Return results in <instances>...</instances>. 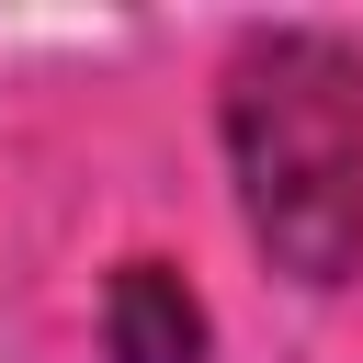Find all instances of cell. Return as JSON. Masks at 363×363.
<instances>
[{
	"label": "cell",
	"instance_id": "obj_1",
	"mask_svg": "<svg viewBox=\"0 0 363 363\" xmlns=\"http://www.w3.org/2000/svg\"><path fill=\"white\" fill-rule=\"evenodd\" d=\"M227 170L295 284L363 272V57L340 34H250L227 57Z\"/></svg>",
	"mask_w": 363,
	"mask_h": 363
},
{
	"label": "cell",
	"instance_id": "obj_2",
	"mask_svg": "<svg viewBox=\"0 0 363 363\" xmlns=\"http://www.w3.org/2000/svg\"><path fill=\"white\" fill-rule=\"evenodd\" d=\"M102 340H113V363H204V306L170 261H125L102 295Z\"/></svg>",
	"mask_w": 363,
	"mask_h": 363
}]
</instances>
